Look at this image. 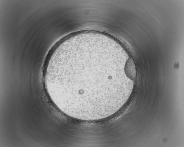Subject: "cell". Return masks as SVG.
<instances>
[{"instance_id": "cell-1", "label": "cell", "mask_w": 184, "mask_h": 147, "mask_svg": "<svg viewBox=\"0 0 184 147\" xmlns=\"http://www.w3.org/2000/svg\"><path fill=\"white\" fill-rule=\"evenodd\" d=\"M117 53L92 41L73 42L50 56L44 82L52 102L61 111L77 119L105 118L123 104L129 78Z\"/></svg>"}]
</instances>
